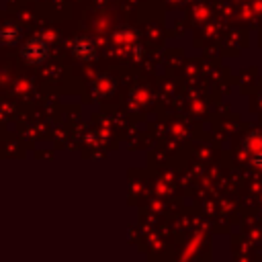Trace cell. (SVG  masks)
<instances>
[{
  "mask_svg": "<svg viewBox=\"0 0 262 262\" xmlns=\"http://www.w3.org/2000/svg\"><path fill=\"white\" fill-rule=\"evenodd\" d=\"M47 53H49V47H47V41L41 39V37H33L27 41L25 49H23V57L31 63H41L47 59Z\"/></svg>",
  "mask_w": 262,
  "mask_h": 262,
  "instance_id": "1",
  "label": "cell"
},
{
  "mask_svg": "<svg viewBox=\"0 0 262 262\" xmlns=\"http://www.w3.org/2000/svg\"><path fill=\"white\" fill-rule=\"evenodd\" d=\"M18 33H16V29L14 27H6V29H2V33H0V41L2 43H8V45H14L16 41H18Z\"/></svg>",
  "mask_w": 262,
  "mask_h": 262,
  "instance_id": "3",
  "label": "cell"
},
{
  "mask_svg": "<svg viewBox=\"0 0 262 262\" xmlns=\"http://www.w3.org/2000/svg\"><path fill=\"white\" fill-rule=\"evenodd\" d=\"M72 53L76 55V57H80V59H92L94 55H96V49H94V43L90 41V39H76L74 43H72Z\"/></svg>",
  "mask_w": 262,
  "mask_h": 262,
  "instance_id": "2",
  "label": "cell"
}]
</instances>
